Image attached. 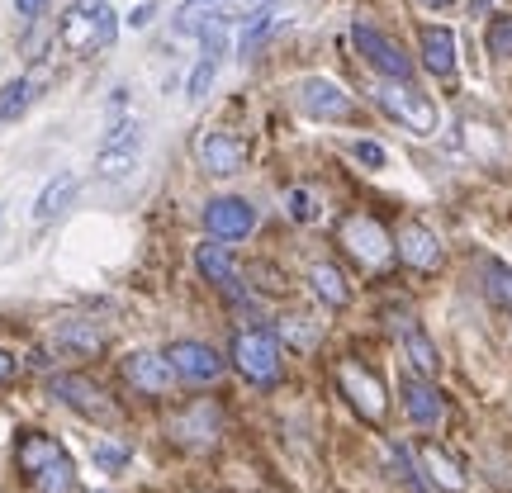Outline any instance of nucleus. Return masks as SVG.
<instances>
[{
	"label": "nucleus",
	"mask_w": 512,
	"mask_h": 493,
	"mask_svg": "<svg viewBox=\"0 0 512 493\" xmlns=\"http://www.w3.org/2000/svg\"><path fill=\"white\" fill-rule=\"evenodd\" d=\"M166 361L176 370V380H190V384H214L223 375L219 351L204 347V342H176V347L166 351Z\"/></svg>",
	"instance_id": "9b49d317"
},
{
	"label": "nucleus",
	"mask_w": 512,
	"mask_h": 493,
	"mask_svg": "<svg viewBox=\"0 0 512 493\" xmlns=\"http://www.w3.org/2000/svg\"><path fill=\"white\" fill-rule=\"evenodd\" d=\"M204 228L214 242H238L256 228V209L238 195H219V200L204 204Z\"/></svg>",
	"instance_id": "0eeeda50"
},
{
	"label": "nucleus",
	"mask_w": 512,
	"mask_h": 493,
	"mask_svg": "<svg viewBox=\"0 0 512 493\" xmlns=\"http://www.w3.org/2000/svg\"><path fill=\"white\" fill-rule=\"evenodd\" d=\"M242 162H247V147L233 138V133H223V128H209L200 138V166L209 176H238Z\"/></svg>",
	"instance_id": "f8f14e48"
},
{
	"label": "nucleus",
	"mask_w": 512,
	"mask_h": 493,
	"mask_svg": "<svg viewBox=\"0 0 512 493\" xmlns=\"http://www.w3.org/2000/svg\"><path fill=\"white\" fill-rule=\"evenodd\" d=\"M266 29H271V10H256L247 24H242V38H238V57H252L256 38H266Z\"/></svg>",
	"instance_id": "c756f323"
},
{
	"label": "nucleus",
	"mask_w": 512,
	"mask_h": 493,
	"mask_svg": "<svg viewBox=\"0 0 512 493\" xmlns=\"http://www.w3.org/2000/svg\"><path fill=\"white\" fill-rule=\"evenodd\" d=\"M280 337H285V342H290V347H313V342H318V328H313L309 318H285V323H280Z\"/></svg>",
	"instance_id": "7c9ffc66"
},
{
	"label": "nucleus",
	"mask_w": 512,
	"mask_h": 493,
	"mask_svg": "<svg viewBox=\"0 0 512 493\" xmlns=\"http://www.w3.org/2000/svg\"><path fill=\"white\" fill-rule=\"evenodd\" d=\"M299 110L309 114V119H347L351 95L332 76H304L299 81Z\"/></svg>",
	"instance_id": "9d476101"
},
{
	"label": "nucleus",
	"mask_w": 512,
	"mask_h": 493,
	"mask_svg": "<svg viewBox=\"0 0 512 493\" xmlns=\"http://www.w3.org/2000/svg\"><path fill=\"white\" fill-rule=\"evenodd\" d=\"M422 67L437 76L456 72V34H451V29H441V24L422 29Z\"/></svg>",
	"instance_id": "a211bd4d"
},
{
	"label": "nucleus",
	"mask_w": 512,
	"mask_h": 493,
	"mask_svg": "<svg viewBox=\"0 0 512 493\" xmlns=\"http://www.w3.org/2000/svg\"><path fill=\"white\" fill-rule=\"evenodd\" d=\"M15 356H10V351H0V384H10V380H15Z\"/></svg>",
	"instance_id": "c9c22d12"
},
{
	"label": "nucleus",
	"mask_w": 512,
	"mask_h": 493,
	"mask_svg": "<svg viewBox=\"0 0 512 493\" xmlns=\"http://www.w3.org/2000/svg\"><path fill=\"white\" fill-rule=\"evenodd\" d=\"M427 5H451V0H427Z\"/></svg>",
	"instance_id": "4c0bfd02"
},
{
	"label": "nucleus",
	"mask_w": 512,
	"mask_h": 493,
	"mask_svg": "<svg viewBox=\"0 0 512 493\" xmlns=\"http://www.w3.org/2000/svg\"><path fill=\"white\" fill-rule=\"evenodd\" d=\"M337 380H342V394L351 399V408H356L361 418H370V422L384 418V384H380V375H370V370L356 366V361H342V366H337Z\"/></svg>",
	"instance_id": "1a4fd4ad"
},
{
	"label": "nucleus",
	"mask_w": 512,
	"mask_h": 493,
	"mask_svg": "<svg viewBox=\"0 0 512 493\" xmlns=\"http://www.w3.org/2000/svg\"><path fill=\"white\" fill-rule=\"evenodd\" d=\"M418 460H422V470L432 475V484H437V489H446V493H460V489H465V475H460V465L446 456L441 446L422 441V446H418Z\"/></svg>",
	"instance_id": "aec40b11"
},
{
	"label": "nucleus",
	"mask_w": 512,
	"mask_h": 493,
	"mask_svg": "<svg viewBox=\"0 0 512 493\" xmlns=\"http://www.w3.org/2000/svg\"><path fill=\"white\" fill-rule=\"evenodd\" d=\"M375 105H380L389 119H399V124H408L413 133H437V105L427 100L422 91H413L408 81H380L375 86Z\"/></svg>",
	"instance_id": "7ed1b4c3"
},
{
	"label": "nucleus",
	"mask_w": 512,
	"mask_h": 493,
	"mask_svg": "<svg viewBox=\"0 0 512 493\" xmlns=\"http://www.w3.org/2000/svg\"><path fill=\"white\" fill-rule=\"evenodd\" d=\"M309 285H313V294L323 299V304H332V309H342L351 299V285H347V275L337 271V266H328V261H318L309 271Z\"/></svg>",
	"instance_id": "4be33fe9"
},
{
	"label": "nucleus",
	"mask_w": 512,
	"mask_h": 493,
	"mask_svg": "<svg viewBox=\"0 0 512 493\" xmlns=\"http://www.w3.org/2000/svg\"><path fill=\"white\" fill-rule=\"evenodd\" d=\"M19 19H43V10H48V0H15Z\"/></svg>",
	"instance_id": "f704fd0d"
},
{
	"label": "nucleus",
	"mask_w": 512,
	"mask_h": 493,
	"mask_svg": "<svg viewBox=\"0 0 512 493\" xmlns=\"http://www.w3.org/2000/svg\"><path fill=\"white\" fill-rule=\"evenodd\" d=\"M195 266H200L204 280H209V285H219L228 299H247V290H242V275H238V266H233L228 247H219V242H204L200 252H195Z\"/></svg>",
	"instance_id": "ddd939ff"
},
{
	"label": "nucleus",
	"mask_w": 512,
	"mask_h": 493,
	"mask_svg": "<svg viewBox=\"0 0 512 493\" xmlns=\"http://www.w3.org/2000/svg\"><path fill=\"white\" fill-rule=\"evenodd\" d=\"M285 214H290L294 223H313L323 209H318V195L313 190H304V185H294L290 195H285Z\"/></svg>",
	"instance_id": "cd10ccee"
},
{
	"label": "nucleus",
	"mask_w": 512,
	"mask_h": 493,
	"mask_svg": "<svg viewBox=\"0 0 512 493\" xmlns=\"http://www.w3.org/2000/svg\"><path fill=\"white\" fill-rule=\"evenodd\" d=\"M351 157H356V162H366V166H375V171L389 166V152H384L380 143H366V138H361V143H351Z\"/></svg>",
	"instance_id": "473e14b6"
},
{
	"label": "nucleus",
	"mask_w": 512,
	"mask_h": 493,
	"mask_svg": "<svg viewBox=\"0 0 512 493\" xmlns=\"http://www.w3.org/2000/svg\"><path fill=\"white\" fill-rule=\"evenodd\" d=\"M48 394H53L57 403L76 408L81 418H91V422H114L119 418V413H114V403H110V394H105L91 375H53V380H48Z\"/></svg>",
	"instance_id": "39448f33"
},
{
	"label": "nucleus",
	"mask_w": 512,
	"mask_h": 493,
	"mask_svg": "<svg viewBox=\"0 0 512 493\" xmlns=\"http://www.w3.org/2000/svg\"><path fill=\"white\" fill-rule=\"evenodd\" d=\"M200 43H204L200 67H195V72H190V81H185V95H190V100H204V95H209L214 67H219V57L228 53V38H223V24H219V29H209V34H204Z\"/></svg>",
	"instance_id": "f3484780"
},
{
	"label": "nucleus",
	"mask_w": 512,
	"mask_h": 493,
	"mask_svg": "<svg viewBox=\"0 0 512 493\" xmlns=\"http://www.w3.org/2000/svg\"><path fill=\"white\" fill-rule=\"evenodd\" d=\"M91 456H95V465H100V470H124L128 460H133V456H128V446H124V441H114V437L95 441V451H91Z\"/></svg>",
	"instance_id": "c85d7f7f"
},
{
	"label": "nucleus",
	"mask_w": 512,
	"mask_h": 493,
	"mask_svg": "<svg viewBox=\"0 0 512 493\" xmlns=\"http://www.w3.org/2000/svg\"><path fill=\"white\" fill-rule=\"evenodd\" d=\"M133 166H138V147H100V157H95L100 181H124Z\"/></svg>",
	"instance_id": "a878e982"
},
{
	"label": "nucleus",
	"mask_w": 512,
	"mask_h": 493,
	"mask_svg": "<svg viewBox=\"0 0 512 493\" xmlns=\"http://www.w3.org/2000/svg\"><path fill=\"white\" fill-rule=\"evenodd\" d=\"M351 43L361 48V57H366V62L384 76V81H408V76H413V62H408V53H403L394 38H384L380 29H370V24H351Z\"/></svg>",
	"instance_id": "423d86ee"
},
{
	"label": "nucleus",
	"mask_w": 512,
	"mask_h": 493,
	"mask_svg": "<svg viewBox=\"0 0 512 493\" xmlns=\"http://www.w3.org/2000/svg\"><path fill=\"white\" fill-rule=\"evenodd\" d=\"M399 256L413 266V271H437L441 266V242L427 223H408L399 233Z\"/></svg>",
	"instance_id": "2eb2a0df"
},
{
	"label": "nucleus",
	"mask_w": 512,
	"mask_h": 493,
	"mask_svg": "<svg viewBox=\"0 0 512 493\" xmlns=\"http://www.w3.org/2000/svg\"><path fill=\"white\" fill-rule=\"evenodd\" d=\"M34 95H38V81H34V76H19V81H10V86H0V124L19 119V114L34 105Z\"/></svg>",
	"instance_id": "393cba45"
},
{
	"label": "nucleus",
	"mask_w": 512,
	"mask_h": 493,
	"mask_svg": "<svg viewBox=\"0 0 512 493\" xmlns=\"http://www.w3.org/2000/svg\"><path fill=\"white\" fill-rule=\"evenodd\" d=\"M489 53L494 57H512V19H498L489 29Z\"/></svg>",
	"instance_id": "2f4dec72"
},
{
	"label": "nucleus",
	"mask_w": 512,
	"mask_h": 493,
	"mask_svg": "<svg viewBox=\"0 0 512 493\" xmlns=\"http://www.w3.org/2000/svg\"><path fill=\"white\" fill-rule=\"evenodd\" d=\"M152 15H157V0H143V5L128 15V24H133V29H143V24H152Z\"/></svg>",
	"instance_id": "72a5a7b5"
},
{
	"label": "nucleus",
	"mask_w": 512,
	"mask_h": 493,
	"mask_svg": "<svg viewBox=\"0 0 512 493\" xmlns=\"http://www.w3.org/2000/svg\"><path fill=\"white\" fill-rule=\"evenodd\" d=\"M72 200H76V176H72V171H62V176H53V181L43 185V195L34 200V219L38 223H53Z\"/></svg>",
	"instance_id": "412c9836"
},
{
	"label": "nucleus",
	"mask_w": 512,
	"mask_h": 493,
	"mask_svg": "<svg viewBox=\"0 0 512 493\" xmlns=\"http://www.w3.org/2000/svg\"><path fill=\"white\" fill-rule=\"evenodd\" d=\"M342 247H347L361 266H384V261H389V252H394L389 233H384L375 219H366V214H351V219H342Z\"/></svg>",
	"instance_id": "6e6552de"
},
{
	"label": "nucleus",
	"mask_w": 512,
	"mask_h": 493,
	"mask_svg": "<svg viewBox=\"0 0 512 493\" xmlns=\"http://www.w3.org/2000/svg\"><path fill=\"white\" fill-rule=\"evenodd\" d=\"M119 34V19H114L110 0H76L67 19H62V48L76 57H91L100 48H110Z\"/></svg>",
	"instance_id": "f03ea898"
},
{
	"label": "nucleus",
	"mask_w": 512,
	"mask_h": 493,
	"mask_svg": "<svg viewBox=\"0 0 512 493\" xmlns=\"http://www.w3.org/2000/svg\"><path fill=\"white\" fill-rule=\"evenodd\" d=\"M484 290H489V299L494 304H503V309H512V266H503V261H484Z\"/></svg>",
	"instance_id": "bb28decb"
},
{
	"label": "nucleus",
	"mask_w": 512,
	"mask_h": 493,
	"mask_svg": "<svg viewBox=\"0 0 512 493\" xmlns=\"http://www.w3.org/2000/svg\"><path fill=\"white\" fill-rule=\"evenodd\" d=\"M57 342L67 351H81V356H95V351L105 347V332L86 323V318H67V323H57Z\"/></svg>",
	"instance_id": "5701e85b"
},
{
	"label": "nucleus",
	"mask_w": 512,
	"mask_h": 493,
	"mask_svg": "<svg viewBox=\"0 0 512 493\" xmlns=\"http://www.w3.org/2000/svg\"><path fill=\"white\" fill-rule=\"evenodd\" d=\"M233 361L252 384H275L280 380V342L266 328H247L233 337Z\"/></svg>",
	"instance_id": "20e7f679"
},
{
	"label": "nucleus",
	"mask_w": 512,
	"mask_h": 493,
	"mask_svg": "<svg viewBox=\"0 0 512 493\" xmlns=\"http://www.w3.org/2000/svg\"><path fill=\"white\" fill-rule=\"evenodd\" d=\"M176 437L195 441V446H209V441L219 437V408H214V403H195V408H185L181 418H176Z\"/></svg>",
	"instance_id": "6ab92c4d"
},
{
	"label": "nucleus",
	"mask_w": 512,
	"mask_h": 493,
	"mask_svg": "<svg viewBox=\"0 0 512 493\" xmlns=\"http://www.w3.org/2000/svg\"><path fill=\"white\" fill-rule=\"evenodd\" d=\"M403 413L418 422V427H437L441 422V394L432 389V380L403 375Z\"/></svg>",
	"instance_id": "dca6fc26"
},
{
	"label": "nucleus",
	"mask_w": 512,
	"mask_h": 493,
	"mask_svg": "<svg viewBox=\"0 0 512 493\" xmlns=\"http://www.w3.org/2000/svg\"><path fill=\"white\" fill-rule=\"evenodd\" d=\"M489 5H494V0H470V10H475V15L479 10H489Z\"/></svg>",
	"instance_id": "e433bc0d"
},
{
	"label": "nucleus",
	"mask_w": 512,
	"mask_h": 493,
	"mask_svg": "<svg viewBox=\"0 0 512 493\" xmlns=\"http://www.w3.org/2000/svg\"><path fill=\"white\" fill-rule=\"evenodd\" d=\"M124 375L133 389H143V394H166L171 384H176V370H171V361L166 356H157V351H133L124 361Z\"/></svg>",
	"instance_id": "4468645a"
},
{
	"label": "nucleus",
	"mask_w": 512,
	"mask_h": 493,
	"mask_svg": "<svg viewBox=\"0 0 512 493\" xmlns=\"http://www.w3.org/2000/svg\"><path fill=\"white\" fill-rule=\"evenodd\" d=\"M399 337H403V351H408V361H413V375L432 380V375H437V347H432V342L422 337V328H413V323H403Z\"/></svg>",
	"instance_id": "b1692460"
},
{
	"label": "nucleus",
	"mask_w": 512,
	"mask_h": 493,
	"mask_svg": "<svg viewBox=\"0 0 512 493\" xmlns=\"http://www.w3.org/2000/svg\"><path fill=\"white\" fill-rule=\"evenodd\" d=\"M19 470L43 493H67L76 484V465L67 456V446L48 437V432H24L19 437Z\"/></svg>",
	"instance_id": "f257e3e1"
}]
</instances>
